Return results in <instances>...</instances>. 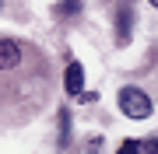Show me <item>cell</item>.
Instances as JSON below:
<instances>
[{"instance_id":"6da1fadb","label":"cell","mask_w":158,"mask_h":154,"mask_svg":"<svg viewBox=\"0 0 158 154\" xmlns=\"http://www.w3.org/2000/svg\"><path fill=\"white\" fill-rule=\"evenodd\" d=\"M116 105H119V112L127 116V119H151V112H155V105H151V98H148L141 88H119V95H116Z\"/></svg>"},{"instance_id":"7a4b0ae2","label":"cell","mask_w":158,"mask_h":154,"mask_svg":"<svg viewBox=\"0 0 158 154\" xmlns=\"http://www.w3.org/2000/svg\"><path fill=\"white\" fill-rule=\"evenodd\" d=\"M21 63V46L14 39H0V70H14Z\"/></svg>"},{"instance_id":"3957f363","label":"cell","mask_w":158,"mask_h":154,"mask_svg":"<svg viewBox=\"0 0 158 154\" xmlns=\"http://www.w3.org/2000/svg\"><path fill=\"white\" fill-rule=\"evenodd\" d=\"M130 35H134V11H130V7H119L116 11V42L127 46Z\"/></svg>"},{"instance_id":"277c9868","label":"cell","mask_w":158,"mask_h":154,"mask_svg":"<svg viewBox=\"0 0 158 154\" xmlns=\"http://www.w3.org/2000/svg\"><path fill=\"white\" fill-rule=\"evenodd\" d=\"M63 88H67V95H77L81 88H85V67H81L77 60L67 63V70H63Z\"/></svg>"},{"instance_id":"5b68a950","label":"cell","mask_w":158,"mask_h":154,"mask_svg":"<svg viewBox=\"0 0 158 154\" xmlns=\"http://www.w3.org/2000/svg\"><path fill=\"white\" fill-rule=\"evenodd\" d=\"M56 116H60V147L67 151V147H70V112H67V109H60Z\"/></svg>"},{"instance_id":"8992f818","label":"cell","mask_w":158,"mask_h":154,"mask_svg":"<svg viewBox=\"0 0 158 154\" xmlns=\"http://www.w3.org/2000/svg\"><path fill=\"white\" fill-rule=\"evenodd\" d=\"M81 11V0H60L56 4V14L60 18H70V14H77Z\"/></svg>"},{"instance_id":"52a82bcc","label":"cell","mask_w":158,"mask_h":154,"mask_svg":"<svg viewBox=\"0 0 158 154\" xmlns=\"http://www.w3.org/2000/svg\"><path fill=\"white\" fill-rule=\"evenodd\" d=\"M137 151H144V154H155V151H158V144H155V140H137Z\"/></svg>"},{"instance_id":"ba28073f","label":"cell","mask_w":158,"mask_h":154,"mask_svg":"<svg viewBox=\"0 0 158 154\" xmlns=\"http://www.w3.org/2000/svg\"><path fill=\"white\" fill-rule=\"evenodd\" d=\"M137 151V140H127V144H119V154H134Z\"/></svg>"},{"instance_id":"9c48e42d","label":"cell","mask_w":158,"mask_h":154,"mask_svg":"<svg viewBox=\"0 0 158 154\" xmlns=\"http://www.w3.org/2000/svg\"><path fill=\"white\" fill-rule=\"evenodd\" d=\"M148 4H151V7H158V0H148Z\"/></svg>"}]
</instances>
